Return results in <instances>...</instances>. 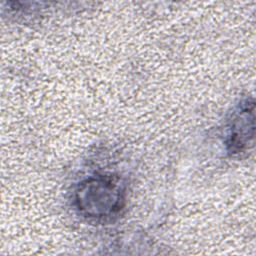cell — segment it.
<instances>
[{"label": "cell", "instance_id": "cell-1", "mask_svg": "<svg viewBox=\"0 0 256 256\" xmlns=\"http://www.w3.org/2000/svg\"><path fill=\"white\" fill-rule=\"evenodd\" d=\"M126 189L117 177L97 175L81 181L74 191V204L78 212L93 220L116 215L125 204Z\"/></svg>", "mask_w": 256, "mask_h": 256}, {"label": "cell", "instance_id": "cell-2", "mask_svg": "<svg viewBox=\"0 0 256 256\" xmlns=\"http://www.w3.org/2000/svg\"><path fill=\"white\" fill-rule=\"evenodd\" d=\"M254 119V103L246 100L240 104L231 122L227 140L229 152L237 154L252 144L255 129Z\"/></svg>", "mask_w": 256, "mask_h": 256}]
</instances>
